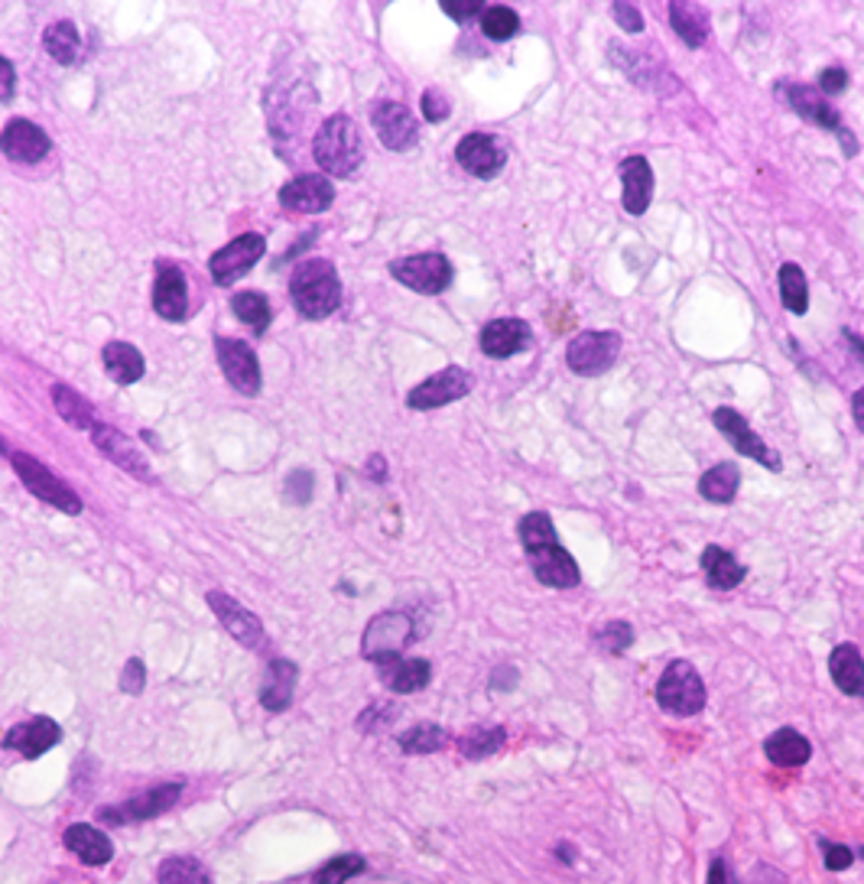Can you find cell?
I'll return each mask as SVG.
<instances>
[{"label": "cell", "mask_w": 864, "mask_h": 884, "mask_svg": "<svg viewBox=\"0 0 864 884\" xmlns=\"http://www.w3.org/2000/svg\"><path fill=\"white\" fill-rule=\"evenodd\" d=\"M517 533H520L526 563H530L533 576L543 586H549V589H576L582 582L579 563L559 543V533H556L549 514H543V510L523 514L520 523H517Z\"/></svg>", "instance_id": "6da1fadb"}, {"label": "cell", "mask_w": 864, "mask_h": 884, "mask_svg": "<svg viewBox=\"0 0 864 884\" xmlns=\"http://www.w3.org/2000/svg\"><path fill=\"white\" fill-rule=\"evenodd\" d=\"M289 296H293V306L299 309V316L326 319L342 306V280L329 260L306 257L289 276Z\"/></svg>", "instance_id": "7a4b0ae2"}, {"label": "cell", "mask_w": 864, "mask_h": 884, "mask_svg": "<svg viewBox=\"0 0 864 884\" xmlns=\"http://www.w3.org/2000/svg\"><path fill=\"white\" fill-rule=\"evenodd\" d=\"M362 133L352 118L345 115H335L329 118L326 125L319 127L316 140H312V156L316 163L329 173V176H352L358 166H362Z\"/></svg>", "instance_id": "3957f363"}, {"label": "cell", "mask_w": 864, "mask_h": 884, "mask_svg": "<svg viewBox=\"0 0 864 884\" xmlns=\"http://www.w3.org/2000/svg\"><path fill=\"white\" fill-rule=\"evenodd\" d=\"M653 696H656V706L676 719H689L706 709V683L689 660H673L656 680Z\"/></svg>", "instance_id": "277c9868"}, {"label": "cell", "mask_w": 864, "mask_h": 884, "mask_svg": "<svg viewBox=\"0 0 864 884\" xmlns=\"http://www.w3.org/2000/svg\"><path fill=\"white\" fill-rule=\"evenodd\" d=\"M608 49H612L608 52L612 66L627 75V82H634L647 92H656V95H673L679 89L676 79L670 75L666 62L656 56V49H627L620 43H612Z\"/></svg>", "instance_id": "5b68a950"}, {"label": "cell", "mask_w": 864, "mask_h": 884, "mask_svg": "<svg viewBox=\"0 0 864 884\" xmlns=\"http://www.w3.org/2000/svg\"><path fill=\"white\" fill-rule=\"evenodd\" d=\"M416 637L413 618L406 612H380L374 615L362 637V653L370 663H387L393 657H403L410 640Z\"/></svg>", "instance_id": "8992f818"}, {"label": "cell", "mask_w": 864, "mask_h": 884, "mask_svg": "<svg viewBox=\"0 0 864 884\" xmlns=\"http://www.w3.org/2000/svg\"><path fill=\"white\" fill-rule=\"evenodd\" d=\"M390 276L400 280L403 286H410L413 293H426V296H436V293H446L452 286V263L446 254H413V257H400L390 263Z\"/></svg>", "instance_id": "52a82bcc"}, {"label": "cell", "mask_w": 864, "mask_h": 884, "mask_svg": "<svg viewBox=\"0 0 864 884\" xmlns=\"http://www.w3.org/2000/svg\"><path fill=\"white\" fill-rule=\"evenodd\" d=\"M620 335L617 332H579L569 349H566V362L572 368V375L579 378H599L605 372H612L620 355Z\"/></svg>", "instance_id": "ba28073f"}, {"label": "cell", "mask_w": 864, "mask_h": 884, "mask_svg": "<svg viewBox=\"0 0 864 884\" xmlns=\"http://www.w3.org/2000/svg\"><path fill=\"white\" fill-rule=\"evenodd\" d=\"M182 797V780H169V783H159L127 803L118 806H105L98 810V823L105 826H123V823H143V820H153V816H163L166 810H173Z\"/></svg>", "instance_id": "9c48e42d"}, {"label": "cell", "mask_w": 864, "mask_h": 884, "mask_svg": "<svg viewBox=\"0 0 864 884\" xmlns=\"http://www.w3.org/2000/svg\"><path fill=\"white\" fill-rule=\"evenodd\" d=\"M13 469H16V475H20V482L39 498V502H46V505L59 507V510H66V514H82V502H79V495L66 485V482H59L43 462H36L33 456H23V452H16L13 456Z\"/></svg>", "instance_id": "30bf717a"}, {"label": "cell", "mask_w": 864, "mask_h": 884, "mask_svg": "<svg viewBox=\"0 0 864 884\" xmlns=\"http://www.w3.org/2000/svg\"><path fill=\"white\" fill-rule=\"evenodd\" d=\"M472 387H475L472 372L452 365V368H442L439 375L426 378L423 384H416L406 393V406L410 410H436V406H446V403H455V400L469 397Z\"/></svg>", "instance_id": "8fae6325"}, {"label": "cell", "mask_w": 864, "mask_h": 884, "mask_svg": "<svg viewBox=\"0 0 864 884\" xmlns=\"http://www.w3.org/2000/svg\"><path fill=\"white\" fill-rule=\"evenodd\" d=\"M712 423H715V429L735 446V452H741V456H747V459H754V462H760L764 469H770V472H780V452H773L750 426H747V420L741 416L735 406H719L715 413H712Z\"/></svg>", "instance_id": "7c38bea8"}, {"label": "cell", "mask_w": 864, "mask_h": 884, "mask_svg": "<svg viewBox=\"0 0 864 884\" xmlns=\"http://www.w3.org/2000/svg\"><path fill=\"white\" fill-rule=\"evenodd\" d=\"M773 95L793 111V115H800L806 125H816V127H826V130H832V133H839L842 130V115L813 89V85H800V82H777L773 85Z\"/></svg>", "instance_id": "4fadbf2b"}, {"label": "cell", "mask_w": 864, "mask_h": 884, "mask_svg": "<svg viewBox=\"0 0 864 884\" xmlns=\"http://www.w3.org/2000/svg\"><path fill=\"white\" fill-rule=\"evenodd\" d=\"M455 160L475 179H497L507 163V150L492 133H465L455 146Z\"/></svg>", "instance_id": "5bb4252c"}, {"label": "cell", "mask_w": 864, "mask_h": 884, "mask_svg": "<svg viewBox=\"0 0 864 884\" xmlns=\"http://www.w3.org/2000/svg\"><path fill=\"white\" fill-rule=\"evenodd\" d=\"M263 251H267V241L257 232H247L241 238H235L232 245H225L222 251L212 257V263H209L212 267V280L222 283V286H232L235 280H241L247 270L263 257Z\"/></svg>", "instance_id": "9a60e30c"}, {"label": "cell", "mask_w": 864, "mask_h": 884, "mask_svg": "<svg viewBox=\"0 0 864 884\" xmlns=\"http://www.w3.org/2000/svg\"><path fill=\"white\" fill-rule=\"evenodd\" d=\"M215 352H218V365H222L225 378L235 390H241L247 397L260 393V365H257V355L247 342L218 335Z\"/></svg>", "instance_id": "2e32d148"}, {"label": "cell", "mask_w": 864, "mask_h": 884, "mask_svg": "<svg viewBox=\"0 0 864 884\" xmlns=\"http://www.w3.org/2000/svg\"><path fill=\"white\" fill-rule=\"evenodd\" d=\"M370 125L377 130L380 143L387 150H397V153L416 146V140H419L416 118L400 102H377V108L370 111Z\"/></svg>", "instance_id": "e0dca14e"}, {"label": "cell", "mask_w": 864, "mask_h": 884, "mask_svg": "<svg viewBox=\"0 0 864 884\" xmlns=\"http://www.w3.org/2000/svg\"><path fill=\"white\" fill-rule=\"evenodd\" d=\"M205 599H209L212 612L218 615V622L225 625V632L232 634L235 640H241L247 650L267 647V634H263L260 618L250 615L238 599H232V596H225V592H209Z\"/></svg>", "instance_id": "ac0fdd59"}, {"label": "cell", "mask_w": 864, "mask_h": 884, "mask_svg": "<svg viewBox=\"0 0 864 884\" xmlns=\"http://www.w3.org/2000/svg\"><path fill=\"white\" fill-rule=\"evenodd\" d=\"M617 173H620V189H624L620 205H624L627 215L640 219L650 209V199H653V169H650L647 156H640V153L624 156Z\"/></svg>", "instance_id": "d6986e66"}, {"label": "cell", "mask_w": 864, "mask_h": 884, "mask_svg": "<svg viewBox=\"0 0 864 884\" xmlns=\"http://www.w3.org/2000/svg\"><path fill=\"white\" fill-rule=\"evenodd\" d=\"M478 345L488 358H513L533 345V329L523 319H494L482 329Z\"/></svg>", "instance_id": "ffe728a7"}, {"label": "cell", "mask_w": 864, "mask_h": 884, "mask_svg": "<svg viewBox=\"0 0 864 884\" xmlns=\"http://www.w3.org/2000/svg\"><path fill=\"white\" fill-rule=\"evenodd\" d=\"M62 739V729L52 722V719H29V722H20L13 726L7 735H3V749L7 752H16L23 758H43L52 745H59Z\"/></svg>", "instance_id": "44dd1931"}, {"label": "cell", "mask_w": 864, "mask_h": 884, "mask_svg": "<svg viewBox=\"0 0 864 884\" xmlns=\"http://www.w3.org/2000/svg\"><path fill=\"white\" fill-rule=\"evenodd\" d=\"M335 202V186L326 176H296L280 189V205L289 212H326Z\"/></svg>", "instance_id": "7402d4cb"}, {"label": "cell", "mask_w": 864, "mask_h": 884, "mask_svg": "<svg viewBox=\"0 0 864 884\" xmlns=\"http://www.w3.org/2000/svg\"><path fill=\"white\" fill-rule=\"evenodd\" d=\"M153 309L169 319V322H179L186 319V309H189V293H186V273L173 263H159L156 267V283H153Z\"/></svg>", "instance_id": "603a6c76"}, {"label": "cell", "mask_w": 864, "mask_h": 884, "mask_svg": "<svg viewBox=\"0 0 864 884\" xmlns=\"http://www.w3.org/2000/svg\"><path fill=\"white\" fill-rule=\"evenodd\" d=\"M0 150L13 163H39L49 153V137L33 121H10L0 133Z\"/></svg>", "instance_id": "cb8c5ba5"}, {"label": "cell", "mask_w": 864, "mask_h": 884, "mask_svg": "<svg viewBox=\"0 0 864 884\" xmlns=\"http://www.w3.org/2000/svg\"><path fill=\"white\" fill-rule=\"evenodd\" d=\"M62 842H66V849H69L79 862H85V865H92V869L108 865V862L115 859V842L108 839V833H102V829H95V826H88V823L69 826V829L62 833Z\"/></svg>", "instance_id": "d4e9b609"}, {"label": "cell", "mask_w": 864, "mask_h": 884, "mask_svg": "<svg viewBox=\"0 0 864 884\" xmlns=\"http://www.w3.org/2000/svg\"><path fill=\"white\" fill-rule=\"evenodd\" d=\"M92 436H95L98 452H105L118 469L130 472V475L140 479V482H150V465H146V459L133 449V443H130L127 436H121L118 429H111V426H105V423H102V426L95 423Z\"/></svg>", "instance_id": "484cf974"}, {"label": "cell", "mask_w": 864, "mask_h": 884, "mask_svg": "<svg viewBox=\"0 0 864 884\" xmlns=\"http://www.w3.org/2000/svg\"><path fill=\"white\" fill-rule=\"evenodd\" d=\"M377 670H380V683L393 693H419L433 680L429 660H419V657H393L387 663H377Z\"/></svg>", "instance_id": "4316f807"}, {"label": "cell", "mask_w": 864, "mask_h": 884, "mask_svg": "<svg viewBox=\"0 0 864 884\" xmlns=\"http://www.w3.org/2000/svg\"><path fill=\"white\" fill-rule=\"evenodd\" d=\"M829 673H832V683H836L845 696L864 699V657L855 644H839V647H832Z\"/></svg>", "instance_id": "83f0119b"}, {"label": "cell", "mask_w": 864, "mask_h": 884, "mask_svg": "<svg viewBox=\"0 0 864 884\" xmlns=\"http://www.w3.org/2000/svg\"><path fill=\"white\" fill-rule=\"evenodd\" d=\"M702 573H706L709 589L729 592V589H738L741 582H744L747 566H744L741 559H735V553H729L725 546L712 543V546H706V553H702Z\"/></svg>", "instance_id": "f1b7e54d"}, {"label": "cell", "mask_w": 864, "mask_h": 884, "mask_svg": "<svg viewBox=\"0 0 864 884\" xmlns=\"http://www.w3.org/2000/svg\"><path fill=\"white\" fill-rule=\"evenodd\" d=\"M670 23H673L676 36H679L686 46H693V49L706 46V39H709V7H706V3H696V0H673V3H670Z\"/></svg>", "instance_id": "f546056e"}, {"label": "cell", "mask_w": 864, "mask_h": 884, "mask_svg": "<svg viewBox=\"0 0 864 884\" xmlns=\"http://www.w3.org/2000/svg\"><path fill=\"white\" fill-rule=\"evenodd\" d=\"M296 667L289 663V660H270V667H267V673H263V683H260V703H263V709H270V712H280V709H286L289 706V699H293V689H296Z\"/></svg>", "instance_id": "4dcf8cb0"}, {"label": "cell", "mask_w": 864, "mask_h": 884, "mask_svg": "<svg viewBox=\"0 0 864 884\" xmlns=\"http://www.w3.org/2000/svg\"><path fill=\"white\" fill-rule=\"evenodd\" d=\"M764 755L773 761L777 767H803L806 761L813 758V745L796 729H777L773 735H767Z\"/></svg>", "instance_id": "1f68e13d"}, {"label": "cell", "mask_w": 864, "mask_h": 884, "mask_svg": "<svg viewBox=\"0 0 864 884\" xmlns=\"http://www.w3.org/2000/svg\"><path fill=\"white\" fill-rule=\"evenodd\" d=\"M741 488V469L735 462H719L699 479V495L712 505H732Z\"/></svg>", "instance_id": "d6a6232c"}, {"label": "cell", "mask_w": 864, "mask_h": 884, "mask_svg": "<svg viewBox=\"0 0 864 884\" xmlns=\"http://www.w3.org/2000/svg\"><path fill=\"white\" fill-rule=\"evenodd\" d=\"M43 46L46 52L59 62V66H75L82 59V36L75 30V23L59 20L43 33Z\"/></svg>", "instance_id": "836d02e7"}, {"label": "cell", "mask_w": 864, "mask_h": 884, "mask_svg": "<svg viewBox=\"0 0 864 884\" xmlns=\"http://www.w3.org/2000/svg\"><path fill=\"white\" fill-rule=\"evenodd\" d=\"M777 283H780V303L786 306V313L806 316V309H809V283H806L803 267L800 263H783L780 273H777Z\"/></svg>", "instance_id": "e575fe53"}, {"label": "cell", "mask_w": 864, "mask_h": 884, "mask_svg": "<svg viewBox=\"0 0 864 884\" xmlns=\"http://www.w3.org/2000/svg\"><path fill=\"white\" fill-rule=\"evenodd\" d=\"M105 372L118 384H133L143 378V355L127 342H111L105 345Z\"/></svg>", "instance_id": "d590c367"}, {"label": "cell", "mask_w": 864, "mask_h": 884, "mask_svg": "<svg viewBox=\"0 0 864 884\" xmlns=\"http://www.w3.org/2000/svg\"><path fill=\"white\" fill-rule=\"evenodd\" d=\"M507 742V732L500 726H475L459 739V752L469 761H485L497 755Z\"/></svg>", "instance_id": "8d00e7d4"}, {"label": "cell", "mask_w": 864, "mask_h": 884, "mask_svg": "<svg viewBox=\"0 0 864 884\" xmlns=\"http://www.w3.org/2000/svg\"><path fill=\"white\" fill-rule=\"evenodd\" d=\"M52 403H56V413H59L69 426H75V429H95V413H92V406H88L75 390H69L66 384H56V387H52Z\"/></svg>", "instance_id": "74e56055"}, {"label": "cell", "mask_w": 864, "mask_h": 884, "mask_svg": "<svg viewBox=\"0 0 864 884\" xmlns=\"http://www.w3.org/2000/svg\"><path fill=\"white\" fill-rule=\"evenodd\" d=\"M397 745L403 749V755H433V752H439V749L449 745V735H446L442 726L423 722V726L406 729V732L397 739Z\"/></svg>", "instance_id": "f35d334b"}, {"label": "cell", "mask_w": 864, "mask_h": 884, "mask_svg": "<svg viewBox=\"0 0 864 884\" xmlns=\"http://www.w3.org/2000/svg\"><path fill=\"white\" fill-rule=\"evenodd\" d=\"M159 884H212V875L205 872V865L192 856H173L163 859L159 872H156Z\"/></svg>", "instance_id": "ab89813d"}, {"label": "cell", "mask_w": 864, "mask_h": 884, "mask_svg": "<svg viewBox=\"0 0 864 884\" xmlns=\"http://www.w3.org/2000/svg\"><path fill=\"white\" fill-rule=\"evenodd\" d=\"M232 309L238 313V319L245 322L247 329H253L257 335L267 332V326H270V303H267L263 293H235Z\"/></svg>", "instance_id": "60d3db41"}, {"label": "cell", "mask_w": 864, "mask_h": 884, "mask_svg": "<svg viewBox=\"0 0 864 884\" xmlns=\"http://www.w3.org/2000/svg\"><path fill=\"white\" fill-rule=\"evenodd\" d=\"M482 33H485L488 39H494V43L513 39V36L520 33V16H517V10L500 7V3L485 7V13H482Z\"/></svg>", "instance_id": "b9f144b4"}, {"label": "cell", "mask_w": 864, "mask_h": 884, "mask_svg": "<svg viewBox=\"0 0 864 884\" xmlns=\"http://www.w3.org/2000/svg\"><path fill=\"white\" fill-rule=\"evenodd\" d=\"M362 872H365V859L355 856V852H348V856H339V859L326 862V865L316 872L312 884H345L348 879L362 875Z\"/></svg>", "instance_id": "7bdbcfd3"}, {"label": "cell", "mask_w": 864, "mask_h": 884, "mask_svg": "<svg viewBox=\"0 0 864 884\" xmlns=\"http://www.w3.org/2000/svg\"><path fill=\"white\" fill-rule=\"evenodd\" d=\"M634 644V628L627 622H605L599 632H595V647L605 650V653H624L627 647Z\"/></svg>", "instance_id": "ee69618b"}, {"label": "cell", "mask_w": 864, "mask_h": 884, "mask_svg": "<svg viewBox=\"0 0 864 884\" xmlns=\"http://www.w3.org/2000/svg\"><path fill=\"white\" fill-rule=\"evenodd\" d=\"M283 495L293 505H309V498H312V472L309 469L289 472V479L283 482Z\"/></svg>", "instance_id": "f6af8a7d"}, {"label": "cell", "mask_w": 864, "mask_h": 884, "mask_svg": "<svg viewBox=\"0 0 864 884\" xmlns=\"http://www.w3.org/2000/svg\"><path fill=\"white\" fill-rule=\"evenodd\" d=\"M845 89H849V72H845L842 66H829V69H822L819 79H816V92H819L826 102H829V98H839Z\"/></svg>", "instance_id": "bcb514c9"}, {"label": "cell", "mask_w": 864, "mask_h": 884, "mask_svg": "<svg viewBox=\"0 0 864 884\" xmlns=\"http://www.w3.org/2000/svg\"><path fill=\"white\" fill-rule=\"evenodd\" d=\"M419 105H423V118L429 125H442L452 115V105H449V98L439 89H426L423 98H419Z\"/></svg>", "instance_id": "7dc6e473"}, {"label": "cell", "mask_w": 864, "mask_h": 884, "mask_svg": "<svg viewBox=\"0 0 864 884\" xmlns=\"http://www.w3.org/2000/svg\"><path fill=\"white\" fill-rule=\"evenodd\" d=\"M819 849H822V862L829 872H849L855 865V852L849 846H836L829 839H819Z\"/></svg>", "instance_id": "c3c4849f"}, {"label": "cell", "mask_w": 864, "mask_h": 884, "mask_svg": "<svg viewBox=\"0 0 864 884\" xmlns=\"http://www.w3.org/2000/svg\"><path fill=\"white\" fill-rule=\"evenodd\" d=\"M612 16H615V23L624 33H643V16H640V10L634 3L617 0L615 7H612Z\"/></svg>", "instance_id": "681fc988"}, {"label": "cell", "mask_w": 864, "mask_h": 884, "mask_svg": "<svg viewBox=\"0 0 864 884\" xmlns=\"http://www.w3.org/2000/svg\"><path fill=\"white\" fill-rule=\"evenodd\" d=\"M143 683H146V667H143L140 657H130L121 673V689L130 693V696H137V693H143Z\"/></svg>", "instance_id": "f907efd6"}, {"label": "cell", "mask_w": 864, "mask_h": 884, "mask_svg": "<svg viewBox=\"0 0 864 884\" xmlns=\"http://www.w3.org/2000/svg\"><path fill=\"white\" fill-rule=\"evenodd\" d=\"M442 10H446L452 20H459V23H469V20H475V16H482V13H485V3H482V0H465V3H459V0H446V3H442Z\"/></svg>", "instance_id": "816d5d0a"}, {"label": "cell", "mask_w": 864, "mask_h": 884, "mask_svg": "<svg viewBox=\"0 0 864 884\" xmlns=\"http://www.w3.org/2000/svg\"><path fill=\"white\" fill-rule=\"evenodd\" d=\"M393 716H397V709H377V706H374V709H368V712L358 719V726H362L365 732H377V729H380V722H383V719L390 722Z\"/></svg>", "instance_id": "f5cc1de1"}, {"label": "cell", "mask_w": 864, "mask_h": 884, "mask_svg": "<svg viewBox=\"0 0 864 884\" xmlns=\"http://www.w3.org/2000/svg\"><path fill=\"white\" fill-rule=\"evenodd\" d=\"M13 89H16L13 66L0 56V102H10V98H13Z\"/></svg>", "instance_id": "db71d44e"}, {"label": "cell", "mask_w": 864, "mask_h": 884, "mask_svg": "<svg viewBox=\"0 0 864 884\" xmlns=\"http://www.w3.org/2000/svg\"><path fill=\"white\" fill-rule=\"evenodd\" d=\"M517 686V670L513 667H497L494 670L492 689H513Z\"/></svg>", "instance_id": "11a10c76"}, {"label": "cell", "mask_w": 864, "mask_h": 884, "mask_svg": "<svg viewBox=\"0 0 864 884\" xmlns=\"http://www.w3.org/2000/svg\"><path fill=\"white\" fill-rule=\"evenodd\" d=\"M706 884H729V865H725V859H712Z\"/></svg>", "instance_id": "9f6ffc18"}, {"label": "cell", "mask_w": 864, "mask_h": 884, "mask_svg": "<svg viewBox=\"0 0 864 884\" xmlns=\"http://www.w3.org/2000/svg\"><path fill=\"white\" fill-rule=\"evenodd\" d=\"M836 137L842 140V150H845V156H855V153H859V140L852 137V130H849V127H842V130H839Z\"/></svg>", "instance_id": "6f0895ef"}, {"label": "cell", "mask_w": 864, "mask_h": 884, "mask_svg": "<svg viewBox=\"0 0 864 884\" xmlns=\"http://www.w3.org/2000/svg\"><path fill=\"white\" fill-rule=\"evenodd\" d=\"M368 475L374 479V482H383V479H387V462H383L380 456H370Z\"/></svg>", "instance_id": "680465c9"}, {"label": "cell", "mask_w": 864, "mask_h": 884, "mask_svg": "<svg viewBox=\"0 0 864 884\" xmlns=\"http://www.w3.org/2000/svg\"><path fill=\"white\" fill-rule=\"evenodd\" d=\"M852 416H855V426L864 433V387L852 397Z\"/></svg>", "instance_id": "91938a15"}, {"label": "cell", "mask_w": 864, "mask_h": 884, "mask_svg": "<svg viewBox=\"0 0 864 884\" xmlns=\"http://www.w3.org/2000/svg\"><path fill=\"white\" fill-rule=\"evenodd\" d=\"M842 335H845L849 349L855 352V358H859V362H864V339H859V335H855L852 329H842Z\"/></svg>", "instance_id": "94428289"}, {"label": "cell", "mask_w": 864, "mask_h": 884, "mask_svg": "<svg viewBox=\"0 0 864 884\" xmlns=\"http://www.w3.org/2000/svg\"><path fill=\"white\" fill-rule=\"evenodd\" d=\"M556 856H559V862H563V865H572L579 852H576V849H572L569 842H559V846H556Z\"/></svg>", "instance_id": "6125c7cd"}, {"label": "cell", "mask_w": 864, "mask_h": 884, "mask_svg": "<svg viewBox=\"0 0 864 884\" xmlns=\"http://www.w3.org/2000/svg\"><path fill=\"white\" fill-rule=\"evenodd\" d=\"M862 859H864V849H862Z\"/></svg>", "instance_id": "be15d7a7"}]
</instances>
